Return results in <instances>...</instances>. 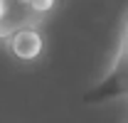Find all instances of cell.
<instances>
[{
    "mask_svg": "<svg viewBox=\"0 0 128 123\" xmlns=\"http://www.w3.org/2000/svg\"><path fill=\"white\" fill-rule=\"evenodd\" d=\"M118 98H128V20L123 25L121 44H118L111 69L84 94V104H106V101H118Z\"/></svg>",
    "mask_w": 128,
    "mask_h": 123,
    "instance_id": "cell-1",
    "label": "cell"
},
{
    "mask_svg": "<svg viewBox=\"0 0 128 123\" xmlns=\"http://www.w3.org/2000/svg\"><path fill=\"white\" fill-rule=\"evenodd\" d=\"M42 17L32 10L27 0H2V15H0V40L8 42L15 32L25 27H40Z\"/></svg>",
    "mask_w": 128,
    "mask_h": 123,
    "instance_id": "cell-2",
    "label": "cell"
},
{
    "mask_svg": "<svg viewBox=\"0 0 128 123\" xmlns=\"http://www.w3.org/2000/svg\"><path fill=\"white\" fill-rule=\"evenodd\" d=\"M5 44H8V49L15 54L17 59L32 62V59H37V57L42 54V49H44V37H42L40 27H25V30L15 32Z\"/></svg>",
    "mask_w": 128,
    "mask_h": 123,
    "instance_id": "cell-3",
    "label": "cell"
},
{
    "mask_svg": "<svg viewBox=\"0 0 128 123\" xmlns=\"http://www.w3.org/2000/svg\"><path fill=\"white\" fill-rule=\"evenodd\" d=\"M27 2L32 5V10L40 17H44L49 10H54V5H57V0H27Z\"/></svg>",
    "mask_w": 128,
    "mask_h": 123,
    "instance_id": "cell-4",
    "label": "cell"
},
{
    "mask_svg": "<svg viewBox=\"0 0 128 123\" xmlns=\"http://www.w3.org/2000/svg\"><path fill=\"white\" fill-rule=\"evenodd\" d=\"M0 15H2V0H0Z\"/></svg>",
    "mask_w": 128,
    "mask_h": 123,
    "instance_id": "cell-5",
    "label": "cell"
}]
</instances>
